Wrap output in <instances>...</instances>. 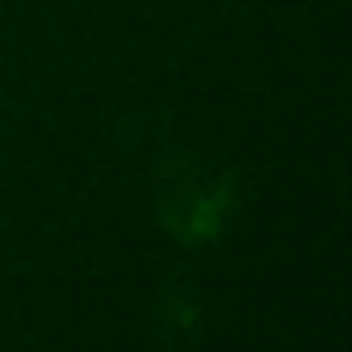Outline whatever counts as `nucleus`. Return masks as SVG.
Instances as JSON below:
<instances>
[]
</instances>
